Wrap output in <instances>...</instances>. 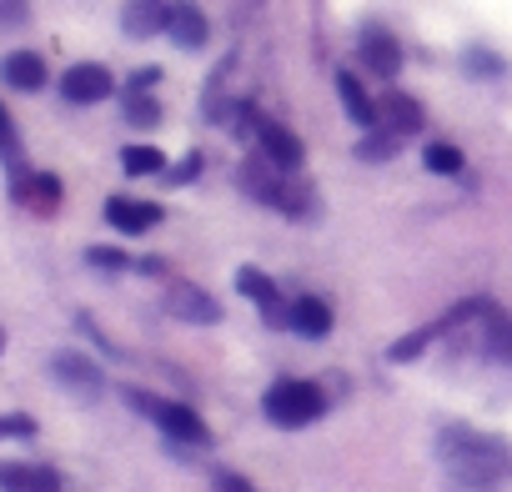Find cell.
I'll return each instance as SVG.
<instances>
[{"mask_svg":"<svg viewBox=\"0 0 512 492\" xmlns=\"http://www.w3.org/2000/svg\"><path fill=\"white\" fill-rule=\"evenodd\" d=\"M482 307H487V297H467V302H457V307H447L437 322H427V327H417L412 337H402V342H392L387 347V357L392 362H417L432 342H442L447 332H457V327H467V322H477L482 317Z\"/></svg>","mask_w":512,"mask_h":492,"instance_id":"cell-5","label":"cell"},{"mask_svg":"<svg viewBox=\"0 0 512 492\" xmlns=\"http://www.w3.org/2000/svg\"><path fill=\"white\" fill-rule=\"evenodd\" d=\"M126 121L131 126H156L161 121V101L146 91H126Z\"/></svg>","mask_w":512,"mask_h":492,"instance_id":"cell-25","label":"cell"},{"mask_svg":"<svg viewBox=\"0 0 512 492\" xmlns=\"http://www.w3.org/2000/svg\"><path fill=\"white\" fill-rule=\"evenodd\" d=\"M236 292H241L246 302H256V312H262V322H267V327H287L292 307L282 302V292H277V282H272L267 272L241 267V272H236Z\"/></svg>","mask_w":512,"mask_h":492,"instance_id":"cell-7","label":"cell"},{"mask_svg":"<svg viewBox=\"0 0 512 492\" xmlns=\"http://www.w3.org/2000/svg\"><path fill=\"white\" fill-rule=\"evenodd\" d=\"M0 81H6L11 91H41V86L51 81L46 56H36V51H11L6 61H0Z\"/></svg>","mask_w":512,"mask_h":492,"instance_id":"cell-17","label":"cell"},{"mask_svg":"<svg viewBox=\"0 0 512 492\" xmlns=\"http://www.w3.org/2000/svg\"><path fill=\"white\" fill-rule=\"evenodd\" d=\"M121 166H126V176H166L171 171L161 146H126L121 151Z\"/></svg>","mask_w":512,"mask_h":492,"instance_id":"cell-21","label":"cell"},{"mask_svg":"<svg viewBox=\"0 0 512 492\" xmlns=\"http://www.w3.org/2000/svg\"><path fill=\"white\" fill-rule=\"evenodd\" d=\"M196 176H201V151H191L181 166H171V171H166V181H171V186H186V181H196Z\"/></svg>","mask_w":512,"mask_h":492,"instance_id":"cell-30","label":"cell"},{"mask_svg":"<svg viewBox=\"0 0 512 492\" xmlns=\"http://www.w3.org/2000/svg\"><path fill=\"white\" fill-rule=\"evenodd\" d=\"M86 262H91V267H101V272H126V267H136V262L121 252V246H91Z\"/></svg>","mask_w":512,"mask_h":492,"instance_id":"cell-27","label":"cell"},{"mask_svg":"<svg viewBox=\"0 0 512 492\" xmlns=\"http://www.w3.org/2000/svg\"><path fill=\"white\" fill-rule=\"evenodd\" d=\"M151 86H161V71H156V66H141V71L126 81V91H151Z\"/></svg>","mask_w":512,"mask_h":492,"instance_id":"cell-31","label":"cell"},{"mask_svg":"<svg viewBox=\"0 0 512 492\" xmlns=\"http://www.w3.org/2000/svg\"><path fill=\"white\" fill-rule=\"evenodd\" d=\"M61 96L71 106H101L106 96H116V76L101 66V61H76L66 76H61Z\"/></svg>","mask_w":512,"mask_h":492,"instance_id":"cell-6","label":"cell"},{"mask_svg":"<svg viewBox=\"0 0 512 492\" xmlns=\"http://www.w3.org/2000/svg\"><path fill=\"white\" fill-rule=\"evenodd\" d=\"M121 397L141 412V417H151L171 442H191V447H211V427L196 417V407H186V402H166V397H151L146 387H121Z\"/></svg>","mask_w":512,"mask_h":492,"instance_id":"cell-4","label":"cell"},{"mask_svg":"<svg viewBox=\"0 0 512 492\" xmlns=\"http://www.w3.org/2000/svg\"><path fill=\"white\" fill-rule=\"evenodd\" d=\"M357 56H362V66H367L372 76H382V81H392V76L402 71V41H397L387 26H362Z\"/></svg>","mask_w":512,"mask_h":492,"instance_id":"cell-9","label":"cell"},{"mask_svg":"<svg viewBox=\"0 0 512 492\" xmlns=\"http://www.w3.org/2000/svg\"><path fill=\"white\" fill-rule=\"evenodd\" d=\"M337 96H342V111H347L362 131L377 126V101L367 96V86L357 81V71H337Z\"/></svg>","mask_w":512,"mask_h":492,"instance_id":"cell-19","label":"cell"},{"mask_svg":"<svg viewBox=\"0 0 512 492\" xmlns=\"http://www.w3.org/2000/svg\"><path fill=\"white\" fill-rule=\"evenodd\" d=\"M0 492H61V477L41 462H0Z\"/></svg>","mask_w":512,"mask_h":492,"instance_id":"cell-15","label":"cell"},{"mask_svg":"<svg viewBox=\"0 0 512 492\" xmlns=\"http://www.w3.org/2000/svg\"><path fill=\"white\" fill-rule=\"evenodd\" d=\"M166 36L181 46V51H201L211 26H206V11L196 6V0H176L171 6V21H166Z\"/></svg>","mask_w":512,"mask_h":492,"instance_id":"cell-14","label":"cell"},{"mask_svg":"<svg viewBox=\"0 0 512 492\" xmlns=\"http://www.w3.org/2000/svg\"><path fill=\"white\" fill-rule=\"evenodd\" d=\"M402 151V136H392L387 126H372L362 141H357V156L362 161H387V156H397Z\"/></svg>","mask_w":512,"mask_h":492,"instance_id":"cell-24","label":"cell"},{"mask_svg":"<svg viewBox=\"0 0 512 492\" xmlns=\"http://www.w3.org/2000/svg\"><path fill=\"white\" fill-rule=\"evenodd\" d=\"M262 412H267V422H277V427H312V422L327 412V397H322V387L307 382V377H282V382H272V387L262 392Z\"/></svg>","mask_w":512,"mask_h":492,"instance_id":"cell-3","label":"cell"},{"mask_svg":"<svg viewBox=\"0 0 512 492\" xmlns=\"http://www.w3.org/2000/svg\"><path fill=\"white\" fill-rule=\"evenodd\" d=\"M161 206L156 201H136V196H106V221L121 236H146L151 226H161Z\"/></svg>","mask_w":512,"mask_h":492,"instance_id":"cell-13","label":"cell"},{"mask_svg":"<svg viewBox=\"0 0 512 492\" xmlns=\"http://www.w3.org/2000/svg\"><path fill=\"white\" fill-rule=\"evenodd\" d=\"M422 166L427 171H437V176H462V151L452 146V141H427V151H422Z\"/></svg>","mask_w":512,"mask_h":492,"instance_id":"cell-23","label":"cell"},{"mask_svg":"<svg viewBox=\"0 0 512 492\" xmlns=\"http://www.w3.org/2000/svg\"><path fill=\"white\" fill-rule=\"evenodd\" d=\"M287 327H292L297 337H307V342H322V337L332 332V307H327L322 297H297Z\"/></svg>","mask_w":512,"mask_h":492,"instance_id":"cell-18","label":"cell"},{"mask_svg":"<svg viewBox=\"0 0 512 492\" xmlns=\"http://www.w3.org/2000/svg\"><path fill=\"white\" fill-rule=\"evenodd\" d=\"M216 492H256V487H251L246 477H236V472H221V477H216Z\"/></svg>","mask_w":512,"mask_h":492,"instance_id":"cell-32","label":"cell"},{"mask_svg":"<svg viewBox=\"0 0 512 492\" xmlns=\"http://www.w3.org/2000/svg\"><path fill=\"white\" fill-rule=\"evenodd\" d=\"M462 66H467L472 76H502V71H507L492 51H467V61H462Z\"/></svg>","mask_w":512,"mask_h":492,"instance_id":"cell-29","label":"cell"},{"mask_svg":"<svg viewBox=\"0 0 512 492\" xmlns=\"http://www.w3.org/2000/svg\"><path fill=\"white\" fill-rule=\"evenodd\" d=\"M236 181H241V191H251L262 206H277L282 216H312V206H317L312 186H302L292 171H277L267 156H251L236 171Z\"/></svg>","mask_w":512,"mask_h":492,"instance_id":"cell-2","label":"cell"},{"mask_svg":"<svg viewBox=\"0 0 512 492\" xmlns=\"http://www.w3.org/2000/svg\"><path fill=\"white\" fill-rule=\"evenodd\" d=\"M166 21H171L166 0H126V11H121V31L131 41H151L156 31H166Z\"/></svg>","mask_w":512,"mask_h":492,"instance_id":"cell-16","label":"cell"},{"mask_svg":"<svg viewBox=\"0 0 512 492\" xmlns=\"http://www.w3.org/2000/svg\"><path fill=\"white\" fill-rule=\"evenodd\" d=\"M437 457H442V467H447L462 487H492V482L512 477V447H507L497 432L442 427V432H437Z\"/></svg>","mask_w":512,"mask_h":492,"instance_id":"cell-1","label":"cell"},{"mask_svg":"<svg viewBox=\"0 0 512 492\" xmlns=\"http://www.w3.org/2000/svg\"><path fill=\"white\" fill-rule=\"evenodd\" d=\"M0 161L11 166V176H21V171H26V146H21V131H16V121H11L6 101H0Z\"/></svg>","mask_w":512,"mask_h":492,"instance_id":"cell-22","label":"cell"},{"mask_svg":"<svg viewBox=\"0 0 512 492\" xmlns=\"http://www.w3.org/2000/svg\"><path fill=\"white\" fill-rule=\"evenodd\" d=\"M36 432H41V422H36L31 412H0V442H6V437L26 442V437H36Z\"/></svg>","mask_w":512,"mask_h":492,"instance_id":"cell-26","label":"cell"},{"mask_svg":"<svg viewBox=\"0 0 512 492\" xmlns=\"http://www.w3.org/2000/svg\"><path fill=\"white\" fill-rule=\"evenodd\" d=\"M256 151H262L277 171H302V161H307L302 136L292 126H282V121H262V126H256Z\"/></svg>","mask_w":512,"mask_h":492,"instance_id":"cell-8","label":"cell"},{"mask_svg":"<svg viewBox=\"0 0 512 492\" xmlns=\"http://www.w3.org/2000/svg\"><path fill=\"white\" fill-rule=\"evenodd\" d=\"M51 372H56V382H61L66 392H76V397H101V392H106V377H101V367H96L86 352H56V357H51Z\"/></svg>","mask_w":512,"mask_h":492,"instance_id":"cell-11","label":"cell"},{"mask_svg":"<svg viewBox=\"0 0 512 492\" xmlns=\"http://www.w3.org/2000/svg\"><path fill=\"white\" fill-rule=\"evenodd\" d=\"M31 21V0H0V31H21Z\"/></svg>","mask_w":512,"mask_h":492,"instance_id":"cell-28","label":"cell"},{"mask_svg":"<svg viewBox=\"0 0 512 492\" xmlns=\"http://www.w3.org/2000/svg\"><path fill=\"white\" fill-rule=\"evenodd\" d=\"M482 342H487V352H492L497 362H512V317H507L497 302L482 307Z\"/></svg>","mask_w":512,"mask_h":492,"instance_id":"cell-20","label":"cell"},{"mask_svg":"<svg viewBox=\"0 0 512 492\" xmlns=\"http://www.w3.org/2000/svg\"><path fill=\"white\" fill-rule=\"evenodd\" d=\"M0 352H6V327H0Z\"/></svg>","mask_w":512,"mask_h":492,"instance_id":"cell-33","label":"cell"},{"mask_svg":"<svg viewBox=\"0 0 512 492\" xmlns=\"http://www.w3.org/2000/svg\"><path fill=\"white\" fill-rule=\"evenodd\" d=\"M377 126H387L392 136H417L422 126H427V111H422V101L417 96H407V91H387L382 101H377Z\"/></svg>","mask_w":512,"mask_h":492,"instance_id":"cell-12","label":"cell"},{"mask_svg":"<svg viewBox=\"0 0 512 492\" xmlns=\"http://www.w3.org/2000/svg\"><path fill=\"white\" fill-rule=\"evenodd\" d=\"M166 312L176 322H191V327H216L221 322V302L206 292V287H191V282H176L166 292Z\"/></svg>","mask_w":512,"mask_h":492,"instance_id":"cell-10","label":"cell"}]
</instances>
